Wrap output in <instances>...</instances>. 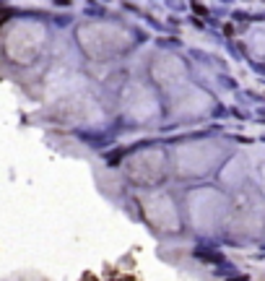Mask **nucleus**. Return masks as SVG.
I'll return each mask as SVG.
<instances>
[{
  "instance_id": "f257e3e1",
  "label": "nucleus",
  "mask_w": 265,
  "mask_h": 281,
  "mask_svg": "<svg viewBox=\"0 0 265 281\" xmlns=\"http://www.w3.org/2000/svg\"><path fill=\"white\" fill-rule=\"evenodd\" d=\"M229 206H232V193L213 183H195L187 187L185 198H182V208H185V224L193 229L198 237H216L224 234L226 219H229Z\"/></svg>"
},
{
  "instance_id": "f03ea898",
  "label": "nucleus",
  "mask_w": 265,
  "mask_h": 281,
  "mask_svg": "<svg viewBox=\"0 0 265 281\" xmlns=\"http://www.w3.org/2000/svg\"><path fill=\"white\" fill-rule=\"evenodd\" d=\"M229 156V149L221 138H193L172 146V175L179 183L195 185L216 177L218 167Z\"/></svg>"
},
{
  "instance_id": "7ed1b4c3",
  "label": "nucleus",
  "mask_w": 265,
  "mask_h": 281,
  "mask_svg": "<svg viewBox=\"0 0 265 281\" xmlns=\"http://www.w3.org/2000/svg\"><path fill=\"white\" fill-rule=\"evenodd\" d=\"M117 110H120L122 120L133 128H151L167 117L164 94L151 84V78H127L117 94Z\"/></svg>"
},
{
  "instance_id": "20e7f679",
  "label": "nucleus",
  "mask_w": 265,
  "mask_h": 281,
  "mask_svg": "<svg viewBox=\"0 0 265 281\" xmlns=\"http://www.w3.org/2000/svg\"><path fill=\"white\" fill-rule=\"evenodd\" d=\"M138 37L117 21H91L78 29V47L88 60H117L135 50Z\"/></svg>"
},
{
  "instance_id": "39448f33",
  "label": "nucleus",
  "mask_w": 265,
  "mask_h": 281,
  "mask_svg": "<svg viewBox=\"0 0 265 281\" xmlns=\"http://www.w3.org/2000/svg\"><path fill=\"white\" fill-rule=\"evenodd\" d=\"M120 169L127 177V183L135 187H159L172 177V149L159 146V143L141 146L122 159Z\"/></svg>"
},
{
  "instance_id": "423d86ee",
  "label": "nucleus",
  "mask_w": 265,
  "mask_h": 281,
  "mask_svg": "<svg viewBox=\"0 0 265 281\" xmlns=\"http://www.w3.org/2000/svg\"><path fill=\"white\" fill-rule=\"evenodd\" d=\"M265 232V193L250 183L244 190L232 195L229 219L224 234L234 240H260Z\"/></svg>"
},
{
  "instance_id": "0eeeda50",
  "label": "nucleus",
  "mask_w": 265,
  "mask_h": 281,
  "mask_svg": "<svg viewBox=\"0 0 265 281\" xmlns=\"http://www.w3.org/2000/svg\"><path fill=\"white\" fill-rule=\"evenodd\" d=\"M141 216L143 221L151 226L161 237H175L187 229L185 224V208L182 201H177L169 190L159 187H148L141 195Z\"/></svg>"
},
{
  "instance_id": "6e6552de",
  "label": "nucleus",
  "mask_w": 265,
  "mask_h": 281,
  "mask_svg": "<svg viewBox=\"0 0 265 281\" xmlns=\"http://www.w3.org/2000/svg\"><path fill=\"white\" fill-rule=\"evenodd\" d=\"M164 110L167 117L177 123H195L213 112V96L195 81H187L175 92L164 94Z\"/></svg>"
},
{
  "instance_id": "1a4fd4ad",
  "label": "nucleus",
  "mask_w": 265,
  "mask_h": 281,
  "mask_svg": "<svg viewBox=\"0 0 265 281\" xmlns=\"http://www.w3.org/2000/svg\"><path fill=\"white\" fill-rule=\"evenodd\" d=\"M148 78L161 94H169L175 89H179L182 84L193 81L187 62L179 55H175V52H156L148 62Z\"/></svg>"
},
{
  "instance_id": "9d476101",
  "label": "nucleus",
  "mask_w": 265,
  "mask_h": 281,
  "mask_svg": "<svg viewBox=\"0 0 265 281\" xmlns=\"http://www.w3.org/2000/svg\"><path fill=\"white\" fill-rule=\"evenodd\" d=\"M216 183L232 195L244 190L252 183V164L247 161V156L244 154H229L216 172Z\"/></svg>"
},
{
  "instance_id": "9b49d317",
  "label": "nucleus",
  "mask_w": 265,
  "mask_h": 281,
  "mask_svg": "<svg viewBox=\"0 0 265 281\" xmlns=\"http://www.w3.org/2000/svg\"><path fill=\"white\" fill-rule=\"evenodd\" d=\"M252 183L265 193V159H263V161H255V164H252Z\"/></svg>"
}]
</instances>
